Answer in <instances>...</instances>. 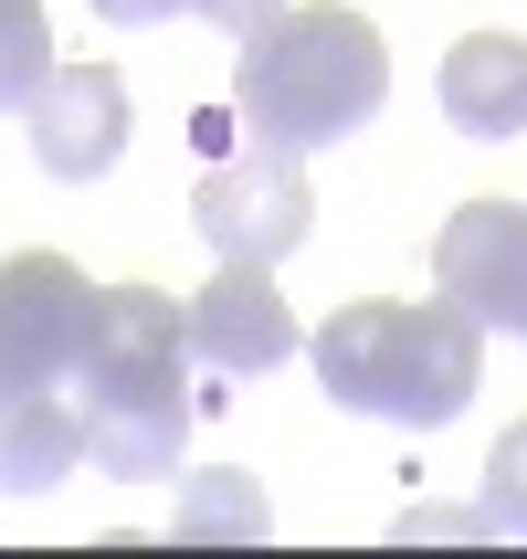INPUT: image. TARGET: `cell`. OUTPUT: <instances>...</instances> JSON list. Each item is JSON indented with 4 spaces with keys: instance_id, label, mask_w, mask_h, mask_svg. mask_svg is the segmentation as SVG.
Segmentation results:
<instances>
[{
    "instance_id": "cell-11",
    "label": "cell",
    "mask_w": 527,
    "mask_h": 559,
    "mask_svg": "<svg viewBox=\"0 0 527 559\" xmlns=\"http://www.w3.org/2000/svg\"><path fill=\"white\" fill-rule=\"evenodd\" d=\"M169 528H180V538H264L275 507H264V486H253L243 465H212V475H190V497H180Z\"/></svg>"
},
{
    "instance_id": "cell-5",
    "label": "cell",
    "mask_w": 527,
    "mask_h": 559,
    "mask_svg": "<svg viewBox=\"0 0 527 559\" xmlns=\"http://www.w3.org/2000/svg\"><path fill=\"white\" fill-rule=\"evenodd\" d=\"M85 317H95V285L74 275L63 253H11V264H0V391L74 380Z\"/></svg>"
},
{
    "instance_id": "cell-15",
    "label": "cell",
    "mask_w": 527,
    "mask_h": 559,
    "mask_svg": "<svg viewBox=\"0 0 527 559\" xmlns=\"http://www.w3.org/2000/svg\"><path fill=\"white\" fill-rule=\"evenodd\" d=\"M391 528H402V538H486V507H475V518H465V507H402Z\"/></svg>"
},
{
    "instance_id": "cell-9",
    "label": "cell",
    "mask_w": 527,
    "mask_h": 559,
    "mask_svg": "<svg viewBox=\"0 0 527 559\" xmlns=\"http://www.w3.org/2000/svg\"><path fill=\"white\" fill-rule=\"evenodd\" d=\"M443 117L465 127V138H486V148H506V138H527V43L517 32H465L454 53H443Z\"/></svg>"
},
{
    "instance_id": "cell-2",
    "label": "cell",
    "mask_w": 527,
    "mask_h": 559,
    "mask_svg": "<svg viewBox=\"0 0 527 559\" xmlns=\"http://www.w3.org/2000/svg\"><path fill=\"white\" fill-rule=\"evenodd\" d=\"M316 380L338 412H370V423H402V433H433L486 391V328H475L454 296H359L316 328Z\"/></svg>"
},
{
    "instance_id": "cell-14",
    "label": "cell",
    "mask_w": 527,
    "mask_h": 559,
    "mask_svg": "<svg viewBox=\"0 0 527 559\" xmlns=\"http://www.w3.org/2000/svg\"><path fill=\"white\" fill-rule=\"evenodd\" d=\"M212 32H232V43H253V32H275L285 22V0H190Z\"/></svg>"
},
{
    "instance_id": "cell-12",
    "label": "cell",
    "mask_w": 527,
    "mask_h": 559,
    "mask_svg": "<svg viewBox=\"0 0 527 559\" xmlns=\"http://www.w3.org/2000/svg\"><path fill=\"white\" fill-rule=\"evenodd\" d=\"M43 74H53V22H43V0H0V117H22Z\"/></svg>"
},
{
    "instance_id": "cell-3",
    "label": "cell",
    "mask_w": 527,
    "mask_h": 559,
    "mask_svg": "<svg viewBox=\"0 0 527 559\" xmlns=\"http://www.w3.org/2000/svg\"><path fill=\"white\" fill-rule=\"evenodd\" d=\"M243 127L253 138H275V148H338L359 127L380 117V95H391V43H380L370 11H348V0H316V11H285L275 32H253L243 43Z\"/></svg>"
},
{
    "instance_id": "cell-4",
    "label": "cell",
    "mask_w": 527,
    "mask_h": 559,
    "mask_svg": "<svg viewBox=\"0 0 527 559\" xmlns=\"http://www.w3.org/2000/svg\"><path fill=\"white\" fill-rule=\"evenodd\" d=\"M190 222L221 264H285V253L316 233V190L307 158L275 148V138H243V148H212L201 180H190Z\"/></svg>"
},
{
    "instance_id": "cell-8",
    "label": "cell",
    "mask_w": 527,
    "mask_h": 559,
    "mask_svg": "<svg viewBox=\"0 0 527 559\" xmlns=\"http://www.w3.org/2000/svg\"><path fill=\"white\" fill-rule=\"evenodd\" d=\"M32 127V158L53 169V180H106L127 148V74L117 63H53L22 106Z\"/></svg>"
},
{
    "instance_id": "cell-7",
    "label": "cell",
    "mask_w": 527,
    "mask_h": 559,
    "mask_svg": "<svg viewBox=\"0 0 527 559\" xmlns=\"http://www.w3.org/2000/svg\"><path fill=\"white\" fill-rule=\"evenodd\" d=\"M180 328H190V359L221 380H264L296 359V307L275 296V264H221L201 296H180Z\"/></svg>"
},
{
    "instance_id": "cell-10",
    "label": "cell",
    "mask_w": 527,
    "mask_h": 559,
    "mask_svg": "<svg viewBox=\"0 0 527 559\" xmlns=\"http://www.w3.org/2000/svg\"><path fill=\"white\" fill-rule=\"evenodd\" d=\"M85 465V412L43 391H0V497H53L63 475Z\"/></svg>"
},
{
    "instance_id": "cell-6",
    "label": "cell",
    "mask_w": 527,
    "mask_h": 559,
    "mask_svg": "<svg viewBox=\"0 0 527 559\" xmlns=\"http://www.w3.org/2000/svg\"><path fill=\"white\" fill-rule=\"evenodd\" d=\"M433 285L475 328L527 338V201H465L433 233Z\"/></svg>"
},
{
    "instance_id": "cell-13",
    "label": "cell",
    "mask_w": 527,
    "mask_h": 559,
    "mask_svg": "<svg viewBox=\"0 0 527 559\" xmlns=\"http://www.w3.org/2000/svg\"><path fill=\"white\" fill-rule=\"evenodd\" d=\"M486 538H527V423H506L486 454Z\"/></svg>"
},
{
    "instance_id": "cell-1",
    "label": "cell",
    "mask_w": 527,
    "mask_h": 559,
    "mask_svg": "<svg viewBox=\"0 0 527 559\" xmlns=\"http://www.w3.org/2000/svg\"><path fill=\"white\" fill-rule=\"evenodd\" d=\"M74 380H85V465L148 486V475H180L190 443V328L180 296L158 285H95L85 348H74Z\"/></svg>"
},
{
    "instance_id": "cell-16",
    "label": "cell",
    "mask_w": 527,
    "mask_h": 559,
    "mask_svg": "<svg viewBox=\"0 0 527 559\" xmlns=\"http://www.w3.org/2000/svg\"><path fill=\"white\" fill-rule=\"evenodd\" d=\"M95 11H106V22H127V32H137V22H169V11H190V0H95Z\"/></svg>"
}]
</instances>
